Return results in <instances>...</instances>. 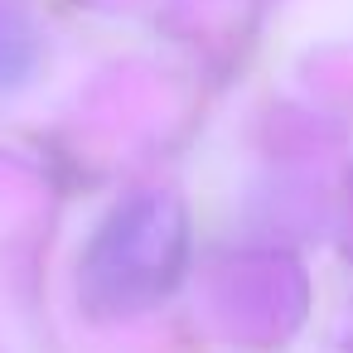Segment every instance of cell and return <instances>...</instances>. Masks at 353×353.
<instances>
[{
  "mask_svg": "<svg viewBox=\"0 0 353 353\" xmlns=\"http://www.w3.org/2000/svg\"><path fill=\"white\" fill-rule=\"evenodd\" d=\"M189 256V218L174 194L141 189L117 203L78 261V300L92 319H131L160 305Z\"/></svg>",
  "mask_w": 353,
  "mask_h": 353,
  "instance_id": "6da1fadb",
  "label": "cell"
}]
</instances>
